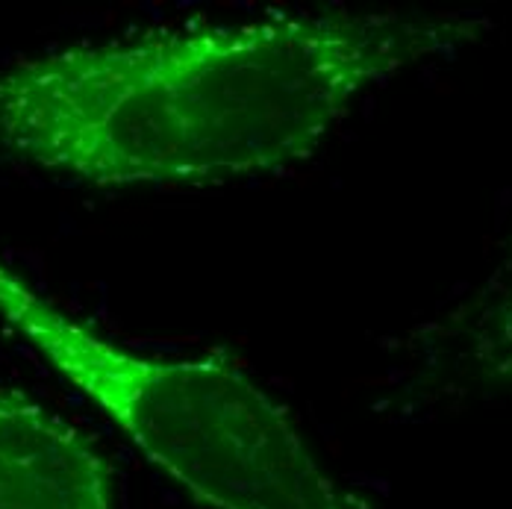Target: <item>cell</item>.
I'll list each match as a JSON object with an SVG mask.
<instances>
[{
  "instance_id": "obj_1",
  "label": "cell",
  "mask_w": 512,
  "mask_h": 509,
  "mask_svg": "<svg viewBox=\"0 0 512 509\" xmlns=\"http://www.w3.org/2000/svg\"><path fill=\"white\" fill-rule=\"evenodd\" d=\"M483 30L457 12L324 9L74 45L0 71V145L95 189L277 174L371 92Z\"/></svg>"
},
{
  "instance_id": "obj_2",
  "label": "cell",
  "mask_w": 512,
  "mask_h": 509,
  "mask_svg": "<svg viewBox=\"0 0 512 509\" xmlns=\"http://www.w3.org/2000/svg\"><path fill=\"white\" fill-rule=\"evenodd\" d=\"M0 318L204 509H368L242 368L109 342L0 265Z\"/></svg>"
},
{
  "instance_id": "obj_3",
  "label": "cell",
  "mask_w": 512,
  "mask_h": 509,
  "mask_svg": "<svg viewBox=\"0 0 512 509\" xmlns=\"http://www.w3.org/2000/svg\"><path fill=\"white\" fill-rule=\"evenodd\" d=\"M0 509H118L115 474L71 421L0 392Z\"/></svg>"
},
{
  "instance_id": "obj_4",
  "label": "cell",
  "mask_w": 512,
  "mask_h": 509,
  "mask_svg": "<svg viewBox=\"0 0 512 509\" xmlns=\"http://www.w3.org/2000/svg\"><path fill=\"white\" fill-rule=\"evenodd\" d=\"M477 359L483 362L486 374L512 386V286L480 321Z\"/></svg>"
}]
</instances>
